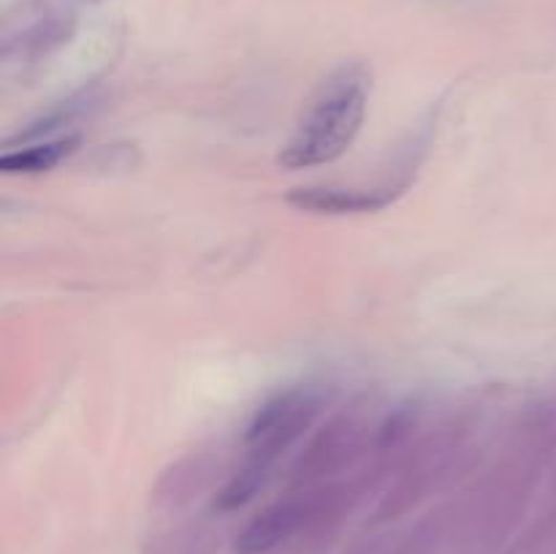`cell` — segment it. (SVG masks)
I'll use <instances>...</instances> for the list:
<instances>
[{
  "label": "cell",
  "instance_id": "1",
  "mask_svg": "<svg viewBox=\"0 0 556 554\" xmlns=\"http://www.w3.org/2000/svg\"><path fill=\"white\" fill-rule=\"evenodd\" d=\"M369 90H372V79H369L367 65H340L320 85L318 96L313 98L307 114L286 141L277 163L288 172H302V168L337 161L362 130L369 106Z\"/></svg>",
  "mask_w": 556,
  "mask_h": 554
},
{
  "label": "cell",
  "instance_id": "2",
  "mask_svg": "<svg viewBox=\"0 0 556 554\" xmlns=\"http://www.w3.org/2000/svg\"><path fill=\"white\" fill-rule=\"evenodd\" d=\"M320 411V396L309 389H288L258 407L244 432L248 459L275 465L309 429Z\"/></svg>",
  "mask_w": 556,
  "mask_h": 554
},
{
  "label": "cell",
  "instance_id": "3",
  "mask_svg": "<svg viewBox=\"0 0 556 554\" xmlns=\"http://www.w3.org/2000/svg\"><path fill=\"white\" fill-rule=\"evenodd\" d=\"M331 498V492H299L286 500H277L269 508L261 511L242 532H239L233 552L237 554H269L277 546L291 541L309 519H315L320 505Z\"/></svg>",
  "mask_w": 556,
  "mask_h": 554
},
{
  "label": "cell",
  "instance_id": "4",
  "mask_svg": "<svg viewBox=\"0 0 556 554\" xmlns=\"http://www.w3.org/2000/svg\"><path fill=\"white\" fill-rule=\"evenodd\" d=\"M407 188V179L400 182L372 185V188H351V185H307L296 188L288 201L302 212L315 215H367L394 204Z\"/></svg>",
  "mask_w": 556,
  "mask_h": 554
},
{
  "label": "cell",
  "instance_id": "5",
  "mask_svg": "<svg viewBox=\"0 0 556 554\" xmlns=\"http://www.w3.org/2000/svg\"><path fill=\"white\" fill-rule=\"evenodd\" d=\"M362 445V424L356 416H337L309 440L302 451L296 465L299 481H313V478L334 473L351 459Z\"/></svg>",
  "mask_w": 556,
  "mask_h": 554
},
{
  "label": "cell",
  "instance_id": "6",
  "mask_svg": "<svg viewBox=\"0 0 556 554\" xmlns=\"http://www.w3.org/2000/svg\"><path fill=\"white\" fill-rule=\"evenodd\" d=\"M79 139L65 136V139H43L36 144H25L22 150H9L0 158V166L5 174H41L52 172L54 166L65 161L76 150Z\"/></svg>",
  "mask_w": 556,
  "mask_h": 554
},
{
  "label": "cell",
  "instance_id": "7",
  "mask_svg": "<svg viewBox=\"0 0 556 554\" xmlns=\"http://www.w3.org/2000/svg\"><path fill=\"white\" fill-rule=\"evenodd\" d=\"M269 465L255 459H244V465L228 478V483L223 487V492L217 494V508L220 511H237L242 505H248L255 494L264 489L266 478H269Z\"/></svg>",
  "mask_w": 556,
  "mask_h": 554
},
{
  "label": "cell",
  "instance_id": "8",
  "mask_svg": "<svg viewBox=\"0 0 556 554\" xmlns=\"http://www.w3.org/2000/svg\"><path fill=\"white\" fill-rule=\"evenodd\" d=\"M74 33V22L68 16H49V20L38 22L30 30L22 36V52L33 54H47L52 52L54 47H60L63 41H68V36Z\"/></svg>",
  "mask_w": 556,
  "mask_h": 554
}]
</instances>
